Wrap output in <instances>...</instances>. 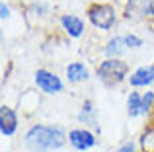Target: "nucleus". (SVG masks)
I'll return each mask as SVG.
<instances>
[{"instance_id": "obj_1", "label": "nucleus", "mask_w": 154, "mask_h": 152, "mask_svg": "<svg viewBox=\"0 0 154 152\" xmlns=\"http://www.w3.org/2000/svg\"><path fill=\"white\" fill-rule=\"evenodd\" d=\"M29 152H57L68 144V131L59 123H31L22 135Z\"/></svg>"}, {"instance_id": "obj_2", "label": "nucleus", "mask_w": 154, "mask_h": 152, "mask_svg": "<svg viewBox=\"0 0 154 152\" xmlns=\"http://www.w3.org/2000/svg\"><path fill=\"white\" fill-rule=\"evenodd\" d=\"M131 66L125 59H102L94 68V78L107 90L121 88L129 82Z\"/></svg>"}, {"instance_id": "obj_3", "label": "nucleus", "mask_w": 154, "mask_h": 152, "mask_svg": "<svg viewBox=\"0 0 154 152\" xmlns=\"http://www.w3.org/2000/svg\"><path fill=\"white\" fill-rule=\"evenodd\" d=\"M123 18L121 10L111 2H92L86 8V22L88 26H92L96 31L100 33H111L117 26H119V20Z\"/></svg>"}, {"instance_id": "obj_4", "label": "nucleus", "mask_w": 154, "mask_h": 152, "mask_svg": "<svg viewBox=\"0 0 154 152\" xmlns=\"http://www.w3.org/2000/svg\"><path fill=\"white\" fill-rule=\"evenodd\" d=\"M33 86L35 90H39L43 96H60L64 92L66 80L64 76H60L59 72L47 68V66H39L33 72Z\"/></svg>"}, {"instance_id": "obj_5", "label": "nucleus", "mask_w": 154, "mask_h": 152, "mask_svg": "<svg viewBox=\"0 0 154 152\" xmlns=\"http://www.w3.org/2000/svg\"><path fill=\"white\" fill-rule=\"evenodd\" d=\"M100 144V135L90 127H72L68 129V146L74 152H90Z\"/></svg>"}, {"instance_id": "obj_6", "label": "nucleus", "mask_w": 154, "mask_h": 152, "mask_svg": "<svg viewBox=\"0 0 154 152\" xmlns=\"http://www.w3.org/2000/svg\"><path fill=\"white\" fill-rule=\"evenodd\" d=\"M57 26H59L60 33L66 39H72V41H78V39L86 37L88 31V22L86 18L78 14H72V12H63L57 18Z\"/></svg>"}, {"instance_id": "obj_7", "label": "nucleus", "mask_w": 154, "mask_h": 152, "mask_svg": "<svg viewBox=\"0 0 154 152\" xmlns=\"http://www.w3.org/2000/svg\"><path fill=\"white\" fill-rule=\"evenodd\" d=\"M23 20L29 27H47L53 20L51 4L43 2V0H31L23 8Z\"/></svg>"}, {"instance_id": "obj_8", "label": "nucleus", "mask_w": 154, "mask_h": 152, "mask_svg": "<svg viewBox=\"0 0 154 152\" xmlns=\"http://www.w3.org/2000/svg\"><path fill=\"white\" fill-rule=\"evenodd\" d=\"M121 14L129 22H154V0H125Z\"/></svg>"}, {"instance_id": "obj_9", "label": "nucleus", "mask_w": 154, "mask_h": 152, "mask_svg": "<svg viewBox=\"0 0 154 152\" xmlns=\"http://www.w3.org/2000/svg\"><path fill=\"white\" fill-rule=\"evenodd\" d=\"M63 76L70 86H82V84H88L94 78V72L84 61H70L64 65Z\"/></svg>"}, {"instance_id": "obj_10", "label": "nucleus", "mask_w": 154, "mask_h": 152, "mask_svg": "<svg viewBox=\"0 0 154 152\" xmlns=\"http://www.w3.org/2000/svg\"><path fill=\"white\" fill-rule=\"evenodd\" d=\"M20 131V113L8 103H0V137L14 138Z\"/></svg>"}, {"instance_id": "obj_11", "label": "nucleus", "mask_w": 154, "mask_h": 152, "mask_svg": "<svg viewBox=\"0 0 154 152\" xmlns=\"http://www.w3.org/2000/svg\"><path fill=\"white\" fill-rule=\"evenodd\" d=\"M76 121L84 127H90L94 129L98 135H102V125H100V111L96 107L94 99L86 98L82 103H80L78 111H76Z\"/></svg>"}, {"instance_id": "obj_12", "label": "nucleus", "mask_w": 154, "mask_h": 152, "mask_svg": "<svg viewBox=\"0 0 154 152\" xmlns=\"http://www.w3.org/2000/svg\"><path fill=\"white\" fill-rule=\"evenodd\" d=\"M129 88L133 90H148L154 86V62L139 65L129 74Z\"/></svg>"}, {"instance_id": "obj_13", "label": "nucleus", "mask_w": 154, "mask_h": 152, "mask_svg": "<svg viewBox=\"0 0 154 152\" xmlns=\"http://www.w3.org/2000/svg\"><path fill=\"white\" fill-rule=\"evenodd\" d=\"M102 53H103V59H125L131 51L127 49L123 33H111L105 39V43L102 47Z\"/></svg>"}, {"instance_id": "obj_14", "label": "nucleus", "mask_w": 154, "mask_h": 152, "mask_svg": "<svg viewBox=\"0 0 154 152\" xmlns=\"http://www.w3.org/2000/svg\"><path fill=\"white\" fill-rule=\"evenodd\" d=\"M125 111L129 119H144L143 111V90H129L125 98Z\"/></svg>"}, {"instance_id": "obj_15", "label": "nucleus", "mask_w": 154, "mask_h": 152, "mask_svg": "<svg viewBox=\"0 0 154 152\" xmlns=\"http://www.w3.org/2000/svg\"><path fill=\"white\" fill-rule=\"evenodd\" d=\"M41 92L39 90H26L22 96H20V102H18V107L22 113L26 115H31L33 111L39 109V103H41Z\"/></svg>"}, {"instance_id": "obj_16", "label": "nucleus", "mask_w": 154, "mask_h": 152, "mask_svg": "<svg viewBox=\"0 0 154 152\" xmlns=\"http://www.w3.org/2000/svg\"><path fill=\"white\" fill-rule=\"evenodd\" d=\"M139 148L143 152H154V123H148L139 137Z\"/></svg>"}, {"instance_id": "obj_17", "label": "nucleus", "mask_w": 154, "mask_h": 152, "mask_svg": "<svg viewBox=\"0 0 154 152\" xmlns=\"http://www.w3.org/2000/svg\"><path fill=\"white\" fill-rule=\"evenodd\" d=\"M125 35V43H127V49L131 51V53H135V51H140L144 45H146V41H144L143 37H140L139 33H135V31H127Z\"/></svg>"}, {"instance_id": "obj_18", "label": "nucleus", "mask_w": 154, "mask_h": 152, "mask_svg": "<svg viewBox=\"0 0 154 152\" xmlns=\"http://www.w3.org/2000/svg\"><path fill=\"white\" fill-rule=\"evenodd\" d=\"M12 20H14V6L10 4V0H2L0 2V22L2 26H8Z\"/></svg>"}, {"instance_id": "obj_19", "label": "nucleus", "mask_w": 154, "mask_h": 152, "mask_svg": "<svg viewBox=\"0 0 154 152\" xmlns=\"http://www.w3.org/2000/svg\"><path fill=\"white\" fill-rule=\"evenodd\" d=\"M139 150V142H135V141H125V142H121L119 146H117L113 152H137Z\"/></svg>"}, {"instance_id": "obj_20", "label": "nucleus", "mask_w": 154, "mask_h": 152, "mask_svg": "<svg viewBox=\"0 0 154 152\" xmlns=\"http://www.w3.org/2000/svg\"><path fill=\"white\" fill-rule=\"evenodd\" d=\"M148 121H150V123H154V113H152V117H150V119H148Z\"/></svg>"}, {"instance_id": "obj_21", "label": "nucleus", "mask_w": 154, "mask_h": 152, "mask_svg": "<svg viewBox=\"0 0 154 152\" xmlns=\"http://www.w3.org/2000/svg\"><path fill=\"white\" fill-rule=\"evenodd\" d=\"M140 152H143V150H140Z\"/></svg>"}]
</instances>
